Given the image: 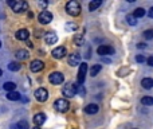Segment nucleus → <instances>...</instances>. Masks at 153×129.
<instances>
[{"label": "nucleus", "mask_w": 153, "mask_h": 129, "mask_svg": "<svg viewBox=\"0 0 153 129\" xmlns=\"http://www.w3.org/2000/svg\"><path fill=\"white\" fill-rule=\"evenodd\" d=\"M8 5L12 7L13 12H16V13L26 12L27 8H28V4L24 0H8Z\"/></svg>", "instance_id": "nucleus-1"}, {"label": "nucleus", "mask_w": 153, "mask_h": 129, "mask_svg": "<svg viewBox=\"0 0 153 129\" xmlns=\"http://www.w3.org/2000/svg\"><path fill=\"white\" fill-rule=\"evenodd\" d=\"M66 12L70 16H78L81 13V4L75 0H70L66 4Z\"/></svg>", "instance_id": "nucleus-2"}, {"label": "nucleus", "mask_w": 153, "mask_h": 129, "mask_svg": "<svg viewBox=\"0 0 153 129\" xmlns=\"http://www.w3.org/2000/svg\"><path fill=\"white\" fill-rule=\"evenodd\" d=\"M78 89H79V85H78V83H67V85L63 87L62 93H63L64 97L71 98V97H74L75 94L78 93Z\"/></svg>", "instance_id": "nucleus-3"}, {"label": "nucleus", "mask_w": 153, "mask_h": 129, "mask_svg": "<svg viewBox=\"0 0 153 129\" xmlns=\"http://www.w3.org/2000/svg\"><path fill=\"white\" fill-rule=\"evenodd\" d=\"M54 108H55L56 112L59 113H66L70 109V102L64 98H59L54 102Z\"/></svg>", "instance_id": "nucleus-4"}, {"label": "nucleus", "mask_w": 153, "mask_h": 129, "mask_svg": "<svg viewBox=\"0 0 153 129\" xmlns=\"http://www.w3.org/2000/svg\"><path fill=\"white\" fill-rule=\"evenodd\" d=\"M86 73H87V63H86V62H82V63L79 64V70H78V77H77V83H78L79 86L85 83Z\"/></svg>", "instance_id": "nucleus-5"}, {"label": "nucleus", "mask_w": 153, "mask_h": 129, "mask_svg": "<svg viewBox=\"0 0 153 129\" xmlns=\"http://www.w3.org/2000/svg\"><path fill=\"white\" fill-rule=\"evenodd\" d=\"M48 81H50L52 85H61V83H63L64 77L62 73L55 71V73H51V74L48 75Z\"/></svg>", "instance_id": "nucleus-6"}, {"label": "nucleus", "mask_w": 153, "mask_h": 129, "mask_svg": "<svg viewBox=\"0 0 153 129\" xmlns=\"http://www.w3.org/2000/svg\"><path fill=\"white\" fill-rule=\"evenodd\" d=\"M34 96H35V98H36V101L44 102V101H47V98H48V91L46 90L44 87H39L35 90Z\"/></svg>", "instance_id": "nucleus-7"}, {"label": "nucleus", "mask_w": 153, "mask_h": 129, "mask_svg": "<svg viewBox=\"0 0 153 129\" xmlns=\"http://www.w3.org/2000/svg\"><path fill=\"white\" fill-rule=\"evenodd\" d=\"M38 20H39L40 24H48L51 20H52V13L50 12V11H42V12L39 13V16H38Z\"/></svg>", "instance_id": "nucleus-8"}, {"label": "nucleus", "mask_w": 153, "mask_h": 129, "mask_svg": "<svg viewBox=\"0 0 153 129\" xmlns=\"http://www.w3.org/2000/svg\"><path fill=\"white\" fill-rule=\"evenodd\" d=\"M97 53H98L101 56H103V55H112V54H114V48H113L112 46L102 44V46H99V47L97 48Z\"/></svg>", "instance_id": "nucleus-9"}, {"label": "nucleus", "mask_w": 153, "mask_h": 129, "mask_svg": "<svg viewBox=\"0 0 153 129\" xmlns=\"http://www.w3.org/2000/svg\"><path fill=\"white\" fill-rule=\"evenodd\" d=\"M51 54H52V56L55 59H62V58H64V56H66L67 50H66V47H63V46H59V47L54 48Z\"/></svg>", "instance_id": "nucleus-10"}, {"label": "nucleus", "mask_w": 153, "mask_h": 129, "mask_svg": "<svg viewBox=\"0 0 153 129\" xmlns=\"http://www.w3.org/2000/svg\"><path fill=\"white\" fill-rule=\"evenodd\" d=\"M43 67H44V63H43L42 61H39V59H35V61H32L31 64H30V69H31L32 73H39V71H42Z\"/></svg>", "instance_id": "nucleus-11"}, {"label": "nucleus", "mask_w": 153, "mask_h": 129, "mask_svg": "<svg viewBox=\"0 0 153 129\" xmlns=\"http://www.w3.org/2000/svg\"><path fill=\"white\" fill-rule=\"evenodd\" d=\"M69 64L70 66H78V64H81V55L78 53H72L69 55Z\"/></svg>", "instance_id": "nucleus-12"}, {"label": "nucleus", "mask_w": 153, "mask_h": 129, "mask_svg": "<svg viewBox=\"0 0 153 129\" xmlns=\"http://www.w3.org/2000/svg\"><path fill=\"white\" fill-rule=\"evenodd\" d=\"M44 42L47 43V44H54V43L58 42V35H56L55 32H52V31L46 32V35H44Z\"/></svg>", "instance_id": "nucleus-13"}, {"label": "nucleus", "mask_w": 153, "mask_h": 129, "mask_svg": "<svg viewBox=\"0 0 153 129\" xmlns=\"http://www.w3.org/2000/svg\"><path fill=\"white\" fill-rule=\"evenodd\" d=\"M46 118H47V116H46L44 113H36V114L34 116V124L40 128V126L46 122Z\"/></svg>", "instance_id": "nucleus-14"}, {"label": "nucleus", "mask_w": 153, "mask_h": 129, "mask_svg": "<svg viewBox=\"0 0 153 129\" xmlns=\"http://www.w3.org/2000/svg\"><path fill=\"white\" fill-rule=\"evenodd\" d=\"M15 38H16L18 40H27V39L30 38V32H28V30L21 28V30H19V31H16Z\"/></svg>", "instance_id": "nucleus-15"}, {"label": "nucleus", "mask_w": 153, "mask_h": 129, "mask_svg": "<svg viewBox=\"0 0 153 129\" xmlns=\"http://www.w3.org/2000/svg\"><path fill=\"white\" fill-rule=\"evenodd\" d=\"M98 110H99V106L97 104H89L85 108L86 114H95V113H98Z\"/></svg>", "instance_id": "nucleus-16"}, {"label": "nucleus", "mask_w": 153, "mask_h": 129, "mask_svg": "<svg viewBox=\"0 0 153 129\" xmlns=\"http://www.w3.org/2000/svg\"><path fill=\"white\" fill-rule=\"evenodd\" d=\"M72 42H74L75 46H82L85 43V35L83 34H75L74 38H72Z\"/></svg>", "instance_id": "nucleus-17"}, {"label": "nucleus", "mask_w": 153, "mask_h": 129, "mask_svg": "<svg viewBox=\"0 0 153 129\" xmlns=\"http://www.w3.org/2000/svg\"><path fill=\"white\" fill-rule=\"evenodd\" d=\"M141 86L144 89H148V90H149V89L153 87V79L152 78H144V79L141 81Z\"/></svg>", "instance_id": "nucleus-18"}, {"label": "nucleus", "mask_w": 153, "mask_h": 129, "mask_svg": "<svg viewBox=\"0 0 153 129\" xmlns=\"http://www.w3.org/2000/svg\"><path fill=\"white\" fill-rule=\"evenodd\" d=\"M28 51L27 50H19L18 53H16V58L19 59V61H24V59L28 58Z\"/></svg>", "instance_id": "nucleus-19"}, {"label": "nucleus", "mask_w": 153, "mask_h": 129, "mask_svg": "<svg viewBox=\"0 0 153 129\" xmlns=\"http://www.w3.org/2000/svg\"><path fill=\"white\" fill-rule=\"evenodd\" d=\"M3 87H4V90L7 91V93H11V91H13L16 89V83L15 82H5L4 85H3Z\"/></svg>", "instance_id": "nucleus-20"}, {"label": "nucleus", "mask_w": 153, "mask_h": 129, "mask_svg": "<svg viewBox=\"0 0 153 129\" xmlns=\"http://www.w3.org/2000/svg\"><path fill=\"white\" fill-rule=\"evenodd\" d=\"M141 104L142 105H146V106H152L153 105V97L150 96H144L141 98Z\"/></svg>", "instance_id": "nucleus-21"}, {"label": "nucleus", "mask_w": 153, "mask_h": 129, "mask_svg": "<svg viewBox=\"0 0 153 129\" xmlns=\"http://www.w3.org/2000/svg\"><path fill=\"white\" fill-rule=\"evenodd\" d=\"M7 99H10V101H18V99H20V94L16 93V91L7 93Z\"/></svg>", "instance_id": "nucleus-22"}, {"label": "nucleus", "mask_w": 153, "mask_h": 129, "mask_svg": "<svg viewBox=\"0 0 153 129\" xmlns=\"http://www.w3.org/2000/svg\"><path fill=\"white\" fill-rule=\"evenodd\" d=\"M21 67V64L19 63V62H11L10 64H8V70H11V71H19Z\"/></svg>", "instance_id": "nucleus-23"}, {"label": "nucleus", "mask_w": 153, "mask_h": 129, "mask_svg": "<svg viewBox=\"0 0 153 129\" xmlns=\"http://www.w3.org/2000/svg\"><path fill=\"white\" fill-rule=\"evenodd\" d=\"M133 16L134 18H144L145 16V10L144 8H136V10L133 11Z\"/></svg>", "instance_id": "nucleus-24"}, {"label": "nucleus", "mask_w": 153, "mask_h": 129, "mask_svg": "<svg viewBox=\"0 0 153 129\" xmlns=\"http://www.w3.org/2000/svg\"><path fill=\"white\" fill-rule=\"evenodd\" d=\"M101 4H102L101 0H93V1H90V4H89V10H90V11H95Z\"/></svg>", "instance_id": "nucleus-25"}, {"label": "nucleus", "mask_w": 153, "mask_h": 129, "mask_svg": "<svg viewBox=\"0 0 153 129\" xmlns=\"http://www.w3.org/2000/svg\"><path fill=\"white\" fill-rule=\"evenodd\" d=\"M101 69H102L101 64H94V66L90 69V75H91V77H95V75L101 71Z\"/></svg>", "instance_id": "nucleus-26"}, {"label": "nucleus", "mask_w": 153, "mask_h": 129, "mask_svg": "<svg viewBox=\"0 0 153 129\" xmlns=\"http://www.w3.org/2000/svg\"><path fill=\"white\" fill-rule=\"evenodd\" d=\"M18 129H30V124L26 120H20L18 122Z\"/></svg>", "instance_id": "nucleus-27"}, {"label": "nucleus", "mask_w": 153, "mask_h": 129, "mask_svg": "<svg viewBox=\"0 0 153 129\" xmlns=\"http://www.w3.org/2000/svg\"><path fill=\"white\" fill-rule=\"evenodd\" d=\"M126 22H128V24H130V26H136V24H137V19L134 18L133 15H128V16H126Z\"/></svg>", "instance_id": "nucleus-28"}, {"label": "nucleus", "mask_w": 153, "mask_h": 129, "mask_svg": "<svg viewBox=\"0 0 153 129\" xmlns=\"http://www.w3.org/2000/svg\"><path fill=\"white\" fill-rule=\"evenodd\" d=\"M144 38L148 39V40L153 39V30L149 28V30H146V31H144Z\"/></svg>", "instance_id": "nucleus-29"}, {"label": "nucleus", "mask_w": 153, "mask_h": 129, "mask_svg": "<svg viewBox=\"0 0 153 129\" xmlns=\"http://www.w3.org/2000/svg\"><path fill=\"white\" fill-rule=\"evenodd\" d=\"M66 28H67V30H72V31H74V30H77V24H74V23H67V24H66Z\"/></svg>", "instance_id": "nucleus-30"}, {"label": "nucleus", "mask_w": 153, "mask_h": 129, "mask_svg": "<svg viewBox=\"0 0 153 129\" xmlns=\"http://www.w3.org/2000/svg\"><path fill=\"white\" fill-rule=\"evenodd\" d=\"M136 61L138 62V63H144V62L146 61V59H145V56H144V55H137V56H136Z\"/></svg>", "instance_id": "nucleus-31"}, {"label": "nucleus", "mask_w": 153, "mask_h": 129, "mask_svg": "<svg viewBox=\"0 0 153 129\" xmlns=\"http://www.w3.org/2000/svg\"><path fill=\"white\" fill-rule=\"evenodd\" d=\"M146 63L149 64L150 67H153V56H149V58L146 59Z\"/></svg>", "instance_id": "nucleus-32"}, {"label": "nucleus", "mask_w": 153, "mask_h": 129, "mask_svg": "<svg viewBox=\"0 0 153 129\" xmlns=\"http://www.w3.org/2000/svg\"><path fill=\"white\" fill-rule=\"evenodd\" d=\"M148 16L153 19V7H152V8H150V10H149V12H148Z\"/></svg>", "instance_id": "nucleus-33"}, {"label": "nucleus", "mask_w": 153, "mask_h": 129, "mask_svg": "<svg viewBox=\"0 0 153 129\" xmlns=\"http://www.w3.org/2000/svg\"><path fill=\"white\" fill-rule=\"evenodd\" d=\"M137 47H138V48H145V47H146V44H145V43H138V44H137Z\"/></svg>", "instance_id": "nucleus-34"}, {"label": "nucleus", "mask_w": 153, "mask_h": 129, "mask_svg": "<svg viewBox=\"0 0 153 129\" xmlns=\"http://www.w3.org/2000/svg\"><path fill=\"white\" fill-rule=\"evenodd\" d=\"M1 75H3V70L0 69V77H1Z\"/></svg>", "instance_id": "nucleus-35"}, {"label": "nucleus", "mask_w": 153, "mask_h": 129, "mask_svg": "<svg viewBox=\"0 0 153 129\" xmlns=\"http://www.w3.org/2000/svg\"><path fill=\"white\" fill-rule=\"evenodd\" d=\"M32 129H40V128H39V126H35V128H32Z\"/></svg>", "instance_id": "nucleus-36"}, {"label": "nucleus", "mask_w": 153, "mask_h": 129, "mask_svg": "<svg viewBox=\"0 0 153 129\" xmlns=\"http://www.w3.org/2000/svg\"><path fill=\"white\" fill-rule=\"evenodd\" d=\"M0 47H1V42H0Z\"/></svg>", "instance_id": "nucleus-37"}]
</instances>
